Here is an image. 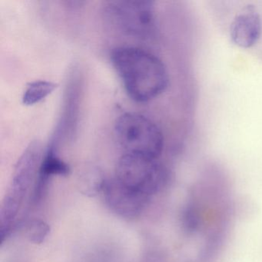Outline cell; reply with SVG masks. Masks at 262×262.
Wrapping results in <instances>:
<instances>
[{"label":"cell","mask_w":262,"mask_h":262,"mask_svg":"<svg viewBox=\"0 0 262 262\" xmlns=\"http://www.w3.org/2000/svg\"><path fill=\"white\" fill-rule=\"evenodd\" d=\"M105 10L113 24L129 36L147 39L156 33V12L151 1H112Z\"/></svg>","instance_id":"5"},{"label":"cell","mask_w":262,"mask_h":262,"mask_svg":"<svg viewBox=\"0 0 262 262\" xmlns=\"http://www.w3.org/2000/svg\"><path fill=\"white\" fill-rule=\"evenodd\" d=\"M70 166L56 154V146L50 145L42 157L34 187L33 200L38 202L42 199L53 176H66L70 174Z\"/></svg>","instance_id":"8"},{"label":"cell","mask_w":262,"mask_h":262,"mask_svg":"<svg viewBox=\"0 0 262 262\" xmlns=\"http://www.w3.org/2000/svg\"><path fill=\"white\" fill-rule=\"evenodd\" d=\"M42 159L40 145L35 142L26 148L18 160L1 208L0 237L2 243L10 234L32 183L37 178Z\"/></svg>","instance_id":"2"},{"label":"cell","mask_w":262,"mask_h":262,"mask_svg":"<svg viewBox=\"0 0 262 262\" xmlns=\"http://www.w3.org/2000/svg\"><path fill=\"white\" fill-rule=\"evenodd\" d=\"M116 179L151 198L166 187L169 176L166 168L157 159L125 154L118 162Z\"/></svg>","instance_id":"4"},{"label":"cell","mask_w":262,"mask_h":262,"mask_svg":"<svg viewBox=\"0 0 262 262\" xmlns=\"http://www.w3.org/2000/svg\"><path fill=\"white\" fill-rule=\"evenodd\" d=\"M115 133L125 154L158 159L163 151L162 132L153 121L142 115L128 113L119 116Z\"/></svg>","instance_id":"3"},{"label":"cell","mask_w":262,"mask_h":262,"mask_svg":"<svg viewBox=\"0 0 262 262\" xmlns=\"http://www.w3.org/2000/svg\"><path fill=\"white\" fill-rule=\"evenodd\" d=\"M262 20L260 14L248 8L235 16L230 27V37L234 45L242 49L254 47L260 40Z\"/></svg>","instance_id":"7"},{"label":"cell","mask_w":262,"mask_h":262,"mask_svg":"<svg viewBox=\"0 0 262 262\" xmlns=\"http://www.w3.org/2000/svg\"><path fill=\"white\" fill-rule=\"evenodd\" d=\"M107 180L100 174L84 178L80 184L81 192L88 197H95L103 191Z\"/></svg>","instance_id":"11"},{"label":"cell","mask_w":262,"mask_h":262,"mask_svg":"<svg viewBox=\"0 0 262 262\" xmlns=\"http://www.w3.org/2000/svg\"><path fill=\"white\" fill-rule=\"evenodd\" d=\"M57 85L49 81H35L29 84L23 96L26 105H33L45 99L56 90Z\"/></svg>","instance_id":"9"},{"label":"cell","mask_w":262,"mask_h":262,"mask_svg":"<svg viewBox=\"0 0 262 262\" xmlns=\"http://www.w3.org/2000/svg\"><path fill=\"white\" fill-rule=\"evenodd\" d=\"M50 232L48 224L41 219H33L27 222L25 226V234L30 242L42 244Z\"/></svg>","instance_id":"10"},{"label":"cell","mask_w":262,"mask_h":262,"mask_svg":"<svg viewBox=\"0 0 262 262\" xmlns=\"http://www.w3.org/2000/svg\"><path fill=\"white\" fill-rule=\"evenodd\" d=\"M102 193L108 208L125 219L139 217L151 200L146 194L122 185L116 179L107 181Z\"/></svg>","instance_id":"6"},{"label":"cell","mask_w":262,"mask_h":262,"mask_svg":"<svg viewBox=\"0 0 262 262\" xmlns=\"http://www.w3.org/2000/svg\"><path fill=\"white\" fill-rule=\"evenodd\" d=\"M112 62L128 96L138 102L156 99L168 88V70L152 53L137 47L115 49Z\"/></svg>","instance_id":"1"}]
</instances>
